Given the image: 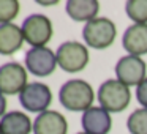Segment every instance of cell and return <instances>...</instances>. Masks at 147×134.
<instances>
[{
	"instance_id": "cell-1",
	"label": "cell",
	"mask_w": 147,
	"mask_h": 134,
	"mask_svg": "<svg viewBox=\"0 0 147 134\" xmlns=\"http://www.w3.org/2000/svg\"><path fill=\"white\" fill-rule=\"evenodd\" d=\"M96 98L92 85L82 79L67 80L59 90V101L65 109L71 112H86L93 106Z\"/></svg>"
},
{
	"instance_id": "cell-2",
	"label": "cell",
	"mask_w": 147,
	"mask_h": 134,
	"mask_svg": "<svg viewBox=\"0 0 147 134\" xmlns=\"http://www.w3.org/2000/svg\"><path fill=\"white\" fill-rule=\"evenodd\" d=\"M96 99L100 107L111 112H123L131 103L130 87L122 84L117 79H108L100 85L96 92Z\"/></svg>"
},
{
	"instance_id": "cell-3",
	"label": "cell",
	"mask_w": 147,
	"mask_h": 134,
	"mask_svg": "<svg viewBox=\"0 0 147 134\" xmlns=\"http://www.w3.org/2000/svg\"><path fill=\"white\" fill-rule=\"evenodd\" d=\"M117 36V27L109 17H95L89 21L82 29L86 46L92 49H108Z\"/></svg>"
},
{
	"instance_id": "cell-4",
	"label": "cell",
	"mask_w": 147,
	"mask_h": 134,
	"mask_svg": "<svg viewBox=\"0 0 147 134\" xmlns=\"http://www.w3.org/2000/svg\"><path fill=\"white\" fill-rule=\"evenodd\" d=\"M57 63L65 73H79L89 65V49L79 41H65L57 48Z\"/></svg>"
},
{
	"instance_id": "cell-5",
	"label": "cell",
	"mask_w": 147,
	"mask_h": 134,
	"mask_svg": "<svg viewBox=\"0 0 147 134\" xmlns=\"http://www.w3.org/2000/svg\"><path fill=\"white\" fill-rule=\"evenodd\" d=\"M21 30H22L24 40L32 48H46L54 33L51 19L40 13L27 16L21 25Z\"/></svg>"
},
{
	"instance_id": "cell-6",
	"label": "cell",
	"mask_w": 147,
	"mask_h": 134,
	"mask_svg": "<svg viewBox=\"0 0 147 134\" xmlns=\"http://www.w3.org/2000/svg\"><path fill=\"white\" fill-rule=\"evenodd\" d=\"M115 79L127 87H138L147 77V65L138 55H123L115 63Z\"/></svg>"
},
{
	"instance_id": "cell-7",
	"label": "cell",
	"mask_w": 147,
	"mask_h": 134,
	"mask_svg": "<svg viewBox=\"0 0 147 134\" xmlns=\"http://www.w3.org/2000/svg\"><path fill=\"white\" fill-rule=\"evenodd\" d=\"M19 103L27 112L41 114L49 111V106L52 103V92L49 85L43 82H30L19 93Z\"/></svg>"
},
{
	"instance_id": "cell-8",
	"label": "cell",
	"mask_w": 147,
	"mask_h": 134,
	"mask_svg": "<svg viewBox=\"0 0 147 134\" xmlns=\"http://www.w3.org/2000/svg\"><path fill=\"white\" fill-rule=\"evenodd\" d=\"M26 70L36 77L51 76L59 66L57 55L51 48H30L26 52Z\"/></svg>"
},
{
	"instance_id": "cell-9",
	"label": "cell",
	"mask_w": 147,
	"mask_h": 134,
	"mask_svg": "<svg viewBox=\"0 0 147 134\" xmlns=\"http://www.w3.org/2000/svg\"><path fill=\"white\" fill-rule=\"evenodd\" d=\"M27 77L29 71L26 66L18 62H7L0 66V92L5 96L19 95L29 84Z\"/></svg>"
},
{
	"instance_id": "cell-10",
	"label": "cell",
	"mask_w": 147,
	"mask_h": 134,
	"mask_svg": "<svg viewBox=\"0 0 147 134\" xmlns=\"http://www.w3.org/2000/svg\"><path fill=\"white\" fill-rule=\"evenodd\" d=\"M81 125L84 133L87 134H109L112 128V118L106 109L100 106H92L86 112H82Z\"/></svg>"
},
{
	"instance_id": "cell-11",
	"label": "cell",
	"mask_w": 147,
	"mask_h": 134,
	"mask_svg": "<svg viewBox=\"0 0 147 134\" xmlns=\"http://www.w3.org/2000/svg\"><path fill=\"white\" fill-rule=\"evenodd\" d=\"M33 134H68V121L57 111H46L33 120Z\"/></svg>"
},
{
	"instance_id": "cell-12",
	"label": "cell",
	"mask_w": 147,
	"mask_h": 134,
	"mask_svg": "<svg viewBox=\"0 0 147 134\" xmlns=\"http://www.w3.org/2000/svg\"><path fill=\"white\" fill-rule=\"evenodd\" d=\"M122 46L130 55L147 54V24H131L122 35Z\"/></svg>"
},
{
	"instance_id": "cell-13",
	"label": "cell",
	"mask_w": 147,
	"mask_h": 134,
	"mask_svg": "<svg viewBox=\"0 0 147 134\" xmlns=\"http://www.w3.org/2000/svg\"><path fill=\"white\" fill-rule=\"evenodd\" d=\"M24 35L19 25L10 24H0V54L2 55H13L22 49Z\"/></svg>"
},
{
	"instance_id": "cell-14",
	"label": "cell",
	"mask_w": 147,
	"mask_h": 134,
	"mask_svg": "<svg viewBox=\"0 0 147 134\" xmlns=\"http://www.w3.org/2000/svg\"><path fill=\"white\" fill-rule=\"evenodd\" d=\"M2 134H30L33 133V120L26 112L11 111L0 118Z\"/></svg>"
},
{
	"instance_id": "cell-15",
	"label": "cell",
	"mask_w": 147,
	"mask_h": 134,
	"mask_svg": "<svg viewBox=\"0 0 147 134\" xmlns=\"http://www.w3.org/2000/svg\"><path fill=\"white\" fill-rule=\"evenodd\" d=\"M68 17L74 22H89L98 17L100 3L96 0H68L65 5Z\"/></svg>"
},
{
	"instance_id": "cell-16",
	"label": "cell",
	"mask_w": 147,
	"mask_h": 134,
	"mask_svg": "<svg viewBox=\"0 0 147 134\" xmlns=\"http://www.w3.org/2000/svg\"><path fill=\"white\" fill-rule=\"evenodd\" d=\"M127 129L130 134H147V109L141 107L133 111L127 118Z\"/></svg>"
},
{
	"instance_id": "cell-17",
	"label": "cell",
	"mask_w": 147,
	"mask_h": 134,
	"mask_svg": "<svg viewBox=\"0 0 147 134\" xmlns=\"http://www.w3.org/2000/svg\"><path fill=\"white\" fill-rule=\"evenodd\" d=\"M125 13L134 24H147V0H128Z\"/></svg>"
},
{
	"instance_id": "cell-18",
	"label": "cell",
	"mask_w": 147,
	"mask_h": 134,
	"mask_svg": "<svg viewBox=\"0 0 147 134\" xmlns=\"http://www.w3.org/2000/svg\"><path fill=\"white\" fill-rule=\"evenodd\" d=\"M21 3L18 0H0V24H10L18 17Z\"/></svg>"
},
{
	"instance_id": "cell-19",
	"label": "cell",
	"mask_w": 147,
	"mask_h": 134,
	"mask_svg": "<svg viewBox=\"0 0 147 134\" xmlns=\"http://www.w3.org/2000/svg\"><path fill=\"white\" fill-rule=\"evenodd\" d=\"M136 99L142 107L147 109V77L136 87Z\"/></svg>"
},
{
	"instance_id": "cell-20",
	"label": "cell",
	"mask_w": 147,
	"mask_h": 134,
	"mask_svg": "<svg viewBox=\"0 0 147 134\" xmlns=\"http://www.w3.org/2000/svg\"><path fill=\"white\" fill-rule=\"evenodd\" d=\"M7 106H8V101H7V96L0 92V118L7 114Z\"/></svg>"
},
{
	"instance_id": "cell-21",
	"label": "cell",
	"mask_w": 147,
	"mask_h": 134,
	"mask_svg": "<svg viewBox=\"0 0 147 134\" xmlns=\"http://www.w3.org/2000/svg\"><path fill=\"white\" fill-rule=\"evenodd\" d=\"M78 134H87V133H84V131H82V133H78Z\"/></svg>"
},
{
	"instance_id": "cell-22",
	"label": "cell",
	"mask_w": 147,
	"mask_h": 134,
	"mask_svg": "<svg viewBox=\"0 0 147 134\" xmlns=\"http://www.w3.org/2000/svg\"><path fill=\"white\" fill-rule=\"evenodd\" d=\"M0 134H2V129H0Z\"/></svg>"
}]
</instances>
